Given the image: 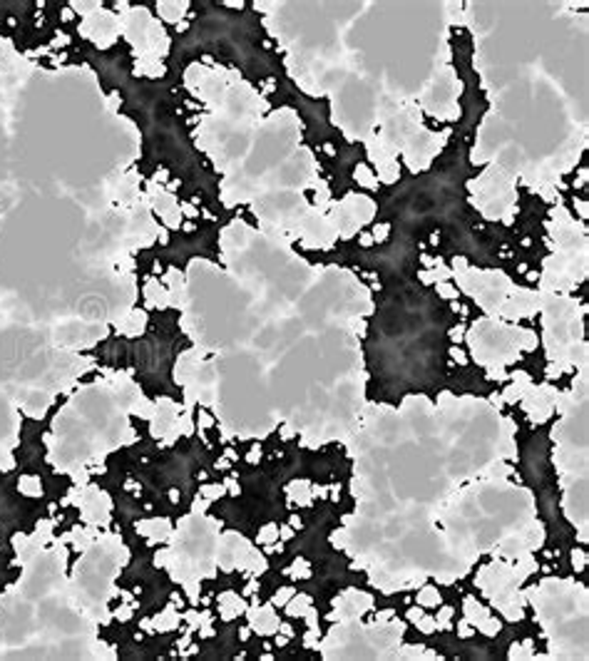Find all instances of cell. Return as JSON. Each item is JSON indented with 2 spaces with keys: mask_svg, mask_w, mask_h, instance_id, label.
Returning <instances> with one entry per match:
<instances>
[{
  "mask_svg": "<svg viewBox=\"0 0 589 661\" xmlns=\"http://www.w3.org/2000/svg\"><path fill=\"white\" fill-rule=\"evenodd\" d=\"M204 495H209V497H216V495H222V487H204Z\"/></svg>",
  "mask_w": 589,
  "mask_h": 661,
  "instance_id": "cell-26",
  "label": "cell"
},
{
  "mask_svg": "<svg viewBox=\"0 0 589 661\" xmlns=\"http://www.w3.org/2000/svg\"><path fill=\"white\" fill-rule=\"evenodd\" d=\"M525 393H527V390H525L522 385L512 383V385H510V388L502 393V400H505V403H517V400H522V396H525Z\"/></svg>",
  "mask_w": 589,
  "mask_h": 661,
  "instance_id": "cell-10",
  "label": "cell"
},
{
  "mask_svg": "<svg viewBox=\"0 0 589 661\" xmlns=\"http://www.w3.org/2000/svg\"><path fill=\"white\" fill-rule=\"evenodd\" d=\"M311 485L308 482H291L288 485V495H291V500H299V505H308L311 502V490H308Z\"/></svg>",
  "mask_w": 589,
  "mask_h": 661,
  "instance_id": "cell-2",
  "label": "cell"
},
{
  "mask_svg": "<svg viewBox=\"0 0 589 661\" xmlns=\"http://www.w3.org/2000/svg\"><path fill=\"white\" fill-rule=\"evenodd\" d=\"M418 604L420 606H437L440 604V592L435 586H423L418 594Z\"/></svg>",
  "mask_w": 589,
  "mask_h": 661,
  "instance_id": "cell-4",
  "label": "cell"
},
{
  "mask_svg": "<svg viewBox=\"0 0 589 661\" xmlns=\"http://www.w3.org/2000/svg\"><path fill=\"white\" fill-rule=\"evenodd\" d=\"M462 331H465L462 326H457V328H453V331H450V338H453V340H460V338H462Z\"/></svg>",
  "mask_w": 589,
  "mask_h": 661,
  "instance_id": "cell-24",
  "label": "cell"
},
{
  "mask_svg": "<svg viewBox=\"0 0 589 661\" xmlns=\"http://www.w3.org/2000/svg\"><path fill=\"white\" fill-rule=\"evenodd\" d=\"M450 271H453V276H455V274H465V271H468V259H465V256H455Z\"/></svg>",
  "mask_w": 589,
  "mask_h": 661,
  "instance_id": "cell-17",
  "label": "cell"
},
{
  "mask_svg": "<svg viewBox=\"0 0 589 661\" xmlns=\"http://www.w3.org/2000/svg\"><path fill=\"white\" fill-rule=\"evenodd\" d=\"M279 534H281L284 540H288V537H293V529H291V527H281V529H279Z\"/></svg>",
  "mask_w": 589,
  "mask_h": 661,
  "instance_id": "cell-27",
  "label": "cell"
},
{
  "mask_svg": "<svg viewBox=\"0 0 589 661\" xmlns=\"http://www.w3.org/2000/svg\"><path fill=\"white\" fill-rule=\"evenodd\" d=\"M291 597H293V589H291V586H286V589H281V592L276 594V604H286Z\"/></svg>",
  "mask_w": 589,
  "mask_h": 661,
  "instance_id": "cell-21",
  "label": "cell"
},
{
  "mask_svg": "<svg viewBox=\"0 0 589 661\" xmlns=\"http://www.w3.org/2000/svg\"><path fill=\"white\" fill-rule=\"evenodd\" d=\"M276 537H279V527H274V525L264 527V532H261V542H271V540H276Z\"/></svg>",
  "mask_w": 589,
  "mask_h": 661,
  "instance_id": "cell-19",
  "label": "cell"
},
{
  "mask_svg": "<svg viewBox=\"0 0 589 661\" xmlns=\"http://www.w3.org/2000/svg\"><path fill=\"white\" fill-rule=\"evenodd\" d=\"M477 629L482 631V634H487V636H497L500 634V629H502V624L493 619V617H487V619H482V622L477 624Z\"/></svg>",
  "mask_w": 589,
  "mask_h": 661,
  "instance_id": "cell-8",
  "label": "cell"
},
{
  "mask_svg": "<svg viewBox=\"0 0 589 661\" xmlns=\"http://www.w3.org/2000/svg\"><path fill=\"white\" fill-rule=\"evenodd\" d=\"M572 565H574L577 572H582L584 565H587V554H584L582 549H574V552H572Z\"/></svg>",
  "mask_w": 589,
  "mask_h": 661,
  "instance_id": "cell-16",
  "label": "cell"
},
{
  "mask_svg": "<svg viewBox=\"0 0 589 661\" xmlns=\"http://www.w3.org/2000/svg\"><path fill=\"white\" fill-rule=\"evenodd\" d=\"M450 356H453L457 363H465V360H468V358H465V353H462L460 348H453V351H450Z\"/></svg>",
  "mask_w": 589,
  "mask_h": 661,
  "instance_id": "cell-23",
  "label": "cell"
},
{
  "mask_svg": "<svg viewBox=\"0 0 589 661\" xmlns=\"http://www.w3.org/2000/svg\"><path fill=\"white\" fill-rule=\"evenodd\" d=\"M361 244L363 246H371V244H373V236H371V234H361Z\"/></svg>",
  "mask_w": 589,
  "mask_h": 661,
  "instance_id": "cell-28",
  "label": "cell"
},
{
  "mask_svg": "<svg viewBox=\"0 0 589 661\" xmlns=\"http://www.w3.org/2000/svg\"><path fill=\"white\" fill-rule=\"evenodd\" d=\"M420 617H423V609H418V606H415V609H408V619H410V622H418Z\"/></svg>",
  "mask_w": 589,
  "mask_h": 661,
  "instance_id": "cell-22",
  "label": "cell"
},
{
  "mask_svg": "<svg viewBox=\"0 0 589 661\" xmlns=\"http://www.w3.org/2000/svg\"><path fill=\"white\" fill-rule=\"evenodd\" d=\"M423 649H425V646H420V644L418 646L410 644V646H403L396 656H398V659H420V656H423Z\"/></svg>",
  "mask_w": 589,
  "mask_h": 661,
  "instance_id": "cell-12",
  "label": "cell"
},
{
  "mask_svg": "<svg viewBox=\"0 0 589 661\" xmlns=\"http://www.w3.org/2000/svg\"><path fill=\"white\" fill-rule=\"evenodd\" d=\"M371 236H373V241H383V239L388 236V224H378V227L373 229Z\"/></svg>",
  "mask_w": 589,
  "mask_h": 661,
  "instance_id": "cell-20",
  "label": "cell"
},
{
  "mask_svg": "<svg viewBox=\"0 0 589 661\" xmlns=\"http://www.w3.org/2000/svg\"><path fill=\"white\" fill-rule=\"evenodd\" d=\"M473 631H475V629H473V624L468 622V619H462V622L457 624V634H460L462 639H470V636H473Z\"/></svg>",
  "mask_w": 589,
  "mask_h": 661,
  "instance_id": "cell-18",
  "label": "cell"
},
{
  "mask_svg": "<svg viewBox=\"0 0 589 661\" xmlns=\"http://www.w3.org/2000/svg\"><path fill=\"white\" fill-rule=\"evenodd\" d=\"M288 574H291V577H296V579H299V577L306 579V577H311V569H308V565H306L304 559H296V562L291 565V569H288Z\"/></svg>",
  "mask_w": 589,
  "mask_h": 661,
  "instance_id": "cell-13",
  "label": "cell"
},
{
  "mask_svg": "<svg viewBox=\"0 0 589 661\" xmlns=\"http://www.w3.org/2000/svg\"><path fill=\"white\" fill-rule=\"evenodd\" d=\"M388 619H393V609H385L378 614V622H388Z\"/></svg>",
  "mask_w": 589,
  "mask_h": 661,
  "instance_id": "cell-25",
  "label": "cell"
},
{
  "mask_svg": "<svg viewBox=\"0 0 589 661\" xmlns=\"http://www.w3.org/2000/svg\"><path fill=\"white\" fill-rule=\"evenodd\" d=\"M490 617V609H485L482 604H477L473 597H468L465 599V619L473 624V626H477V624L482 622V619H487Z\"/></svg>",
  "mask_w": 589,
  "mask_h": 661,
  "instance_id": "cell-1",
  "label": "cell"
},
{
  "mask_svg": "<svg viewBox=\"0 0 589 661\" xmlns=\"http://www.w3.org/2000/svg\"><path fill=\"white\" fill-rule=\"evenodd\" d=\"M437 293H440L443 299H448V301H455L457 299V288L448 281H437Z\"/></svg>",
  "mask_w": 589,
  "mask_h": 661,
  "instance_id": "cell-14",
  "label": "cell"
},
{
  "mask_svg": "<svg viewBox=\"0 0 589 661\" xmlns=\"http://www.w3.org/2000/svg\"><path fill=\"white\" fill-rule=\"evenodd\" d=\"M331 545L338 549H346L351 545V534H348V529H336L333 534H331Z\"/></svg>",
  "mask_w": 589,
  "mask_h": 661,
  "instance_id": "cell-9",
  "label": "cell"
},
{
  "mask_svg": "<svg viewBox=\"0 0 589 661\" xmlns=\"http://www.w3.org/2000/svg\"><path fill=\"white\" fill-rule=\"evenodd\" d=\"M415 624H418V629L423 631V634H430V631H435V629H437L435 619H433V617H425V614H423V617H420Z\"/></svg>",
  "mask_w": 589,
  "mask_h": 661,
  "instance_id": "cell-15",
  "label": "cell"
},
{
  "mask_svg": "<svg viewBox=\"0 0 589 661\" xmlns=\"http://www.w3.org/2000/svg\"><path fill=\"white\" fill-rule=\"evenodd\" d=\"M308 606H311V599H308L306 594H299L293 602H288V614H291V617H304Z\"/></svg>",
  "mask_w": 589,
  "mask_h": 661,
  "instance_id": "cell-5",
  "label": "cell"
},
{
  "mask_svg": "<svg viewBox=\"0 0 589 661\" xmlns=\"http://www.w3.org/2000/svg\"><path fill=\"white\" fill-rule=\"evenodd\" d=\"M281 631H284V636H286V639H288V636H293V629H291L288 624H284V626H281Z\"/></svg>",
  "mask_w": 589,
  "mask_h": 661,
  "instance_id": "cell-29",
  "label": "cell"
},
{
  "mask_svg": "<svg viewBox=\"0 0 589 661\" xmlns=\"http://www.w3.org/2000/svg\"><path fill=\"white\" fill-rule=\"evenodd\" d=\"M356 179H358V184H363V187H376V184H378V179L371 174V169H368L365 164H358V167H356Z\"/></svg>",
  "mask_w": 589,
  "mask_h": 661,
  "instance_id": "cell-7",
  "label": "cell"
},
{
  "mask_svg": "<svg viewBox=\"0 0 589 661\" xmlns=\"http://www.w3.org/2000/svg\"><path fill=\"white\" fill-rule=\"evenodd\" d=\"M532 656L534 654H532V642L530 639L522 644H514L512 651H510V659H532Z\"/></svg>",
  "mask_w": 589,
  "mask_h": 661,
  "instance_id": "cell-6",
  "label": "cell"
},
{
  "mask_svg": "<svg viewBox=\"0 0 589 661\" xmlns=\"http://www.w3.org/2000/svg\"><path fill=\"white\" fill-rule=\"evenodd\" d=\"M450 617H453V609H450V606H443V609L437 611L435 624L440 631H448V629H450Z\"/></svg>",
  "mask_w": 589,
  "mask_h": 661,
  "instance_id": "cell-11",
  "label": "cell"
},
{
  "mask_svg": "<svg viewBox=\"0 0 589 661\" xmlns=\"http://www.w3.org/2000/svg\"><path fill=\"white\" fill-rule=\"evenodd\" d=\"M378 179L385 182V184H393V182L398 179V164H396V159H388V162L378 164Z\"/></svg>",
  "mask_w": 589,
  "mask_h": 661,
  "instance_id": "cell-3",
  "label": "cell"
}]
</instances>
